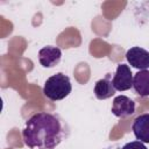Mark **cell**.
I'll return each mask as SVG.
<instances>
[{"label": "cell", "mask_w": 149, "mask_h": 149, "mask_svg": "<svg viewBox=\"0 0 149 149\" xmlns=\"http://www.w3.org/2000/svg\"><path fill=\"white\" fill-rule=\"evenodd\" d=\"M69 136L70 127L57 113L37 112L22 129V140L29 149H56Z\"/></svg>", "instance_id": "cell-1"}, {"label": "cell", "mask_w": 149, "mask_h": 149, "mask_svg": "<svg viewBox=\"0 0 149 149\" xmlns=\"http://www.w3.org/2000/svg\"><path fill=\"white\" fill-rule=\"evenodd\" d=\"M71 91L72 85L70 78L63 72H57L56 74L49 77L43 86V94L52 101L66 98L71 93Z\"/></svg>", "instance_id": "cell-2"}, {"label": "cell", "mask_w": 149, "mask_h": 149, "mask_svg": "<svg viewBox=\"0 0 149 149\" xmlns=\"http://www.w3.org/2000/svg\"><path fill=\"white\" fill-rule=\"evenodd\" d=\"M127 62L135 69L147 70L149 68V51L141 47H133L126 52Z\"/></svg>", "instance_id": "cell-3"}, {"label": "cell", "mask_w": 149, "mask_h": 149, "mask_svg": "<svg viewBox=\"0 0 149 149\" xmlns=\"http://www.w3.org/2000/svg\"><path fill=\"white\" fill-rule=\"evenodd\" d=\"M133 73L126 64H119L113 76V85L116 91H127L133 87Z\"/></svg>", "instance_id": "cell-4"}, {"label": "cell", "mask_w": 149, "mask_h": 149, "mask_svg": "<svg viewBox=\"0 0 149 149\" xmlns=\"http://www.w3.org/2000/svg\"><path fill=\"white\" fill-rule=\"evenodd\" d=\"M135 102L127 95H118L113 100L112 113L118 118H127L134 114Z\"/></svg>", "instance_id": "cell-5"}, {"label": "cell", "mask_w": 149, "mask_h": 149, "mask_svg": "<svg viewBox=\"0 0 149 149\" xmlns=\"http://www.w3.org/2000/svg\"><path fill=\"white\" fill-rule=\"evenodd\" d=\"M62 59V50L58 47L47 45L38 51V62L43 68H54Z\"/></svg>", "instance_id": "cell-6"}, {"label": "cell", "mask_w": 149, "mask_h": 149, "mask_svg": "<svg viewBox=\"0 0 149 149\" xmlns=\"http://www.w3.org/2000/svg\"><path fill=\"white\" fill-rule=\"evenodd\" d=\"M132 130L137 141L149 143V114H140L132 125Z\"/></svg>", "instance_id": "cell-7"}, {"label": "cell", "mask_w": 149, "mask_h": 149, "mask_svg": "<svg viewBox=\"0 0 149 149\" xmlns=\"http://www.w3.org/2000/svg\"><path fill=\"white\" fill-rule=\"evenodd\" d=\"M115 91L116 90L113 85V78H112L111 73H107L105 76V78L99 79L95 83L94 88H93L94 95L99 100H105V99L113 97L115 94Z\"/></svg>", "instance_id": "cell-8"}, {"label": "cell", "mask_w": 149, "mask_h": 149, "mask_svg": "<svg viewBox=\"0 0 149 149\" xmlns=\"http://www.w3.org/2000/svg\"><path fill=\"white\" fill-rule=\"evenodd\" d=\"M133 88L140 97H149V70H140L134 74Z\"/></svg>", "instance_id": "cell-9"}, {"label": "cell", "mask_w": 149, "mask_h": 149, "mask_svg": "<svg viewBox=\"0 0 149 149\" xmlns=\"http://www.w3.org/2000/svg\"><path fill=\"white\" fill-rule=\"evenodd\" d=\"M122 149H147V147L144 146V143L140 142V141H133V142H128L126 143Z\"/></svg>", "instance_id": "cell-10"}]
</instances>
